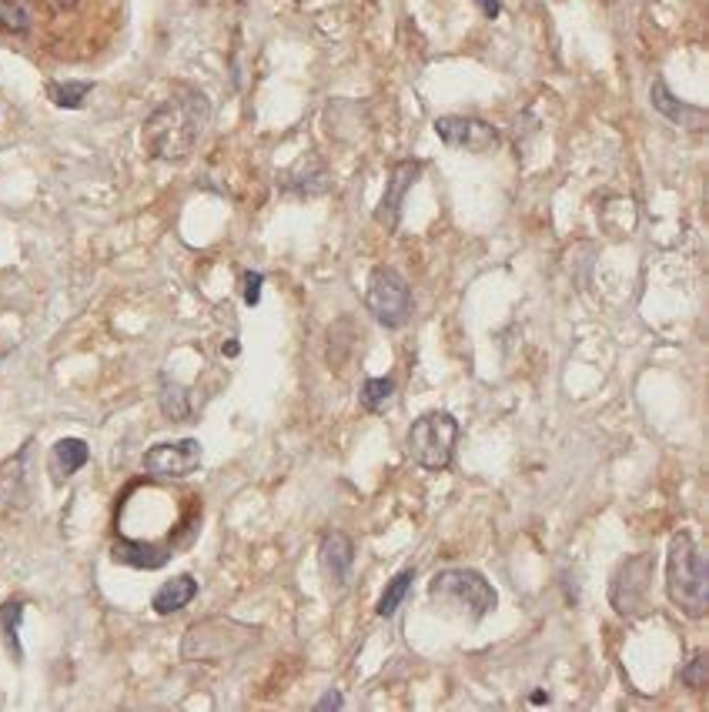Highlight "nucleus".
<instances>
[{
  "label": "nucleus",
  "instance_id": "2",
  "mask_svg": "<svg viewBox=\"0 0 709 712\" xmlns=\"http://www.w3.org/2000/svg\"><path fill=\"white\" fill-rule=\"evenodd\" d=\"M666 596L686 619H702L709 613V565L699 542L686 529L669 539Z\"/></svg>",
  "mask_w": 709,
  "mask_h": 712
},
{
  "label": "nucleus",
  "instance_id": "8",
  "mask_svg": "<svg viewBox=\"0 0 709 712\" xmlns=\"http://www.w3.org/2000/svg\"><path fill=\"white\" fill-rule=\"evenodd\" d=\"M435 135L442 145L468 155H489L502 145L499 131L483 121V117H462V114H445L435 121Z\"/></svg>",
  "mask_w": 709,
  "mask_h": 712
},
{
  "label": "nucleus",
  "instance_id": "14",
  "mask_svg": "<svg viewBox=\"0 0 709 712\" xmlns=\"http://www.w3.org/2000/svg\"><path fill=\"white\" fill-rule=\"evenodd\" d=\"M110 559L131 565V568H161L171 559V545L158 542H138V539H117L110 545Z\"/></svg>",
  "mask_w": 709,
  "mask_h": 712
},
{
  "label": "nucleus",
  "instance_id": "17",
  "mask_svg": "<svg viewBox=\"0 0 709 712\" xmlns=\"http://www.w3.org/2000/svg\"><path fill=\"white\" fill-rule=\"evenodd\" d=\"M21 619H24V603L21 599H8L4 606H0V633H4V646H8V652H11L14 662H24Z\"/></svg>",
  "mask_w": 709,
  "mask_h": 712
},
{
  "label": "nucleus",
  "instance_id": "22",
  "mask_svg": "<svg viewBox=\"0 0 709 712\" xmlns=\"http://www.w3.org/2000/svg\"><path fill=\"white\" fill-rule=\"evenodd\" d=\"M392 395H395V382L392 379H366L359 402H362L366 412H385L389 402H392Z\"/></svg>",
  "mask_w": 709,
  "mask_h": 712
},
{
  "label": "nucleus",
  "instance_id": "19",
  "mask_svg": "<svg viewBox=\"0 0 709 712\" xmlns=\"http://www.w3.org/2000/svg\"><path fill=\"white\" fill-rule=\"evenodd\" d=\"M91 91H94V81H51L47 84V97L64 110H77Z\"/></svg>",
  "mask_w": 709,
  "mask_h": 712
},
{
  "label": "nucleus",
  "instance_id": "23",
  "mask_svg": "<svg viewBox=\"0 0 709 712\" xmlns=\"http://www.w3.org/2000/svg\"><path fill=\"white\" fill-rule=\"evenodd\" d=\"M0 28L8 34H28L31 31V14L18 0H0Z\"/></svg>",
  "mask_w": 709,
  "mask_h": 712
},
{
  "label": "nucleus",
  "instance_id": "31",
  "mask_svg": "<svg viewBox=\"0 0 709 712\" xmlns=\"http://www.w3.org/2000/svg\"><path fill=\"white\" fill-rule=\"evenodd\" d=\"M298 4H305V0H298Z\"/></svg>",
  "mask_w": 709,
  "mask_h": 712
},
{
  "label": "nucleus",
  "instance_id": "7",
  "mask_svg": "<svg viewBox=\"0 0 709 712\" xmlns=\"http://www.w3.org/2000/svg\"><path fill=\"white\" fill-rule=\"evenodd\" d=\"M656 572V559L649 552H639V555H629L616 575H613V585H610V603L620 616H636L646 609V599H649V578Z\"/></svg>",
  "mask_w": 709,
  "mask_h": 712
},
{
  "label": "nucleus",
  "instance_id": "13",
  "mask_svg": "<svg viewBox=\"0 0 709 712\" xmlns=\"http://www.w3.org/2000/svg\"><path fill=\"white\" fill-rule=\"evenodd\" d=\"M649 104H653L656 114H663L669 125H676V128H682V131H692V135H696V131L706 128V110L696 107V104L679 100V97L669 91V84H666L663 77L653 81V87H649Z\"/></svg>",
  "mask_w": 709,
  "mask_h": 712
},
{
  "label": "nucleus",
  "instance_id": "15",
  "mask_svg": "<svg viewBox=\"0 0 709 712\" xmlns=\"http://www.w3.org/2000/svg\"><path fill=\"white\" fill-rule=\"evenodd\" d=\"M87 458H91V448L84 438H61L51 448V461H47V468L54 475V486H64L74 471H81L87 465Z\"/></svg>",
  "mask_w": 709,
  "mask_h": 712
},
{
  "label": "nucleus",
  "instance_id": "4",
  "mask_svg": "<svg viewBox=\"0 0 709 712\" xmlns=\"http://www.w3.org/2000/svg\"><path fill=\"white\" fill-rule=\"evenodd\" d=\"M255 639H258V629H252L245 623L208 619V623H198L184 633L181 656L188 662H221V659H231L242 649H248Z\"/></svg>",
  "mask_w": 709,
  "mask_h": 712
},
{
  "label": "nucleus",
  "instance_id": "16",
  "mask_svg": "<svg viewBox=\"0 0 709 712\" xmlns=\"http://www.w3.org/2000/svg\"><path fill=\"white\" fill-rule=\"evenodd\" d=\"M194 596H198V578L184 572V575L168 578V582L155 592L151 606H155L158 616H171V613H181Z\"/></svg>",
  "mask_w": 709,
  "mask_h": 712
},
{
  "label": "nucleus",
  "instance_id": "30",
  "mask_svg": "<svg viewBox=\"0 0 709 712\" xmlns=\"http://www.w3.org/2000/svg\"><path fill=\"white\" fill-rule=\"evenodd\" d=\"M224 354H231V359H234V354H239V344L227 341V344H224Z\"/></svg>",
  "mask_w": 709,
  "mask_h": 712
},
{
  "label": "nucleus",
  "instance_id": "5",
  "mask_svg": "<svg viewBox=\"0 0 709 712\" xmlns=\"http://www.w3.org/2000/svg\"><path fill=\"white\" fill-rule=\"evenodd\" d=\"M455 442H458V422L448 412H428L422 418L412 422L405 448L409 458L425 468V471H445L452 465L455 455Z\"/></svg>",
  "mask_w": 709,
  "mask_h": 712
},
{
  "label": "nucleus",
  "instance_id": "10",
  "mask_svg": "<svg viewBox=\"0 0 709 712\" xmlns=\"http://www.w3.org/2000/svg\"><path fill=\"white\" fill-rule=\"evenodd\" d=\"M422 174V161L409 158V161H399L392 171H389V181H385V194L375 208V221L385 227V231H399V221H402V204H405V194L412 191V184L419 181Z\"/></svg>",
  "mask_w": 709,
  "mask_h": 712
},
{
  "label": "nucleus",
  "instance_id": "9",
  "mask_svg": "<svg viewBox=\"0 0 709 712\" xmlns=\"http://www.w3.org/2000/svg\"><path fill=\"white\" fill-rule=\"evenodd\" d=\"M201 465V442L198 438H178L161 442L145 451V471L151 479H188Z\"/></svg>",
  "mask_w": 709,
  "mask_h": 712
},
{
  "label": "nucleus",
  "instance_id": "12",
  "mask_svg": "<svg viewBox=\"0 0 709 712\" xmlns=\"http://www.w3.org/2000/svg\"><path fill=\"white\" fill-rule=\"evenodd\" d=\"M318 565H321V575L328 578V585L335 592H341L354 568V542L345 532H325L321 545H318Z\"/></svg>",
  "mask_w": 709,
  "mask_h": 712
},
{
  "label": "nucleus",
  "instance_id": "29",
  "mask_svg": "<svg viewBox=\"0 0 709 712\" xmlns=\"http://www.w3.org/2000/svg\"><path fill=\"white\" fill-rule=\"evenodd\" d=\"M529 702H532V705H542V702H549V695H546V692H532Z\"/></svg>",
  "mask_w": 709,
  "mask_h": 712
},
{
  "label": "nucleus",
  "instance_id": "24",
  "mask_svg": "<svg viewBox=\"0 0 709 712\" xmlns=\"http://www.w3.org/2000/svg\"><path fill=\"white\" fill-rule=\"evenodd\" d=\"M679 679L689 686V689H702L706 686V652H692V659L682 666V672H679Z\"/></svg>",
  "mask_w": 709,
  "mask_h": 712
},
{
  "label": "nucleus",
  "instance_id": "6",
  "mask_svg": "<svg viewBox=\"0 0 709 712\" xmlns=\"http://www.w3.org/2000/svg\"><path fill=\"white\" fill-rule=\"evenodd\" d=\"M366 308L382 328H402L412 318V288L395 268H375L369 275Z\"/></svg>",
  "mask_w": 709,
  "mask_h": 712
},
{
  "label": "nucleus",
  "instance_id": "1",
  "mask_svg": "<svg viewBox=\"0 0 709 712\" xmlns=\"http://www.w3.org/2000/svg\"><path fill=\"white\" fill-rule=\"evenodd\" d=\"M211 125V100L198 87H174L168 100H161L141 128L145 151L158 161L181 164L194 155L204 131Z\"/></svg>",
  "mask_w": 709,
  "mask_h": 712
},
{
  "label": "nucleus",
  "instance_id": "3",
  "mask_svg": "<svg viewBox=\"0 0 709 712\" xmlns=\"http://www.w3.org/2000/svg\"><path fill=\"white\" fill-rule=\"evenodd\" d=\"M428 599L438 609L468 616L472 623L486 619L499 606V592L476 568H445L428 582Z\"/></svg>",
  "mask_w": 709,
  "mask_h": 712
},
{
  "label": "nucleus",
  "instance_id": "20",
  "mask_svg": "<svg viewBox=\"0 0 709 712\" xmlns=\"http://www.w3.org/2000/svg\"><path fill=\"white\" fill-rule=\"evenodd\" d=\"M285 191L321 194V191H328V171L318 164V168H315V174H308V171H305V161H298V164H295V171H288V178H285Z\"/></svg>",
  "mask_w": 709,
  "mask_h": 712
},
{
  "label": "nucleus",
  "instance_id": "18",
  "mask_svg": "<svg viewBox=\"0 0 709 712\" xmlns=\"http://www.w3.org/2000/svg\"><path fill=\"white\" fill-rule=\"evenodd\" d=\"M412 582H415V568H402L389 585H385V592H382V599H379V606H375V613L382 616V619H392L395 613H399V606L405 603V596H409V588H412Z\"/></svg>",
  "mask_w": 709,
  "mask_h": 712
},
{
  "label": "nucleus",
  "instance_id": "27",
  "mask_svg": "<svg viewBox=\"0 0 709 712\" xmlns=\"http://www.w3.org/2000/svg\"><path fill=\"white\" fill-rule=\"evenodd\" d=\"M476 4H479V11H483L489 21H496V18L502 14V4H499V0H476Z\"/></svg>",
  "mask_w": 709,
  "mask_h": 712
},
{
  "label": "nucleus",
  "instance_id": "26",
  "mask_svg": "<svg viewBox=\"0 0 709 712\" xmlns=\"http://www.w3.org/2000/svg\"><path fill=\"white\" fill-rule=\"evenodd\" d=\"M345 705V699H341V692H335V689H328L318 702H315V712H328V709H341Z\"/></svg>",
  "mask_w": 709,
  "mask_h": 712
},
{
  "label": "nucleus",
  "instance_id": "28",
  "mask_svg": "<svg viewBox=\"0 0 709 712\" xmlns=\"http://www.w3.org/2000/svg\"><path fill=\"white\" fill-rule=\"evenodd\" d=\"M44 4H47L54 14H67V11H74V8H77V0H44Z\"/></svg>",
  "mask_w": 709,
  "mask_h": 712
},
{
  "label": "nucleus",
  "instance_id": "21",
  "mask_svg": "<svg viewBox=\"0 0 709 712\" xmlns=\"http://www.w3.org/2000/svg\"><path fill=\"white\" fill-rule=\"evenodd\" d=\"M161 412H165V418H171V422H184L188 412H191L188 389H181V385L171 382V379H161Z\"/></svg>",
  "mask_w": 709,
  "mask_h": 712
},
{
  "label": "nucleus",
  "instance_id": "11",
  "mask_svg": "<svg viewBox=\"0 0 709 712\" xmlns=\"http://www.w3.org/2000/svg\"><path fill=\"white\" fill-rule=\"evenodd\" d=\"M31 442L0 465V499L11 509H28L34 499V479H31Z\"/></svg>",
  "mask_w": 709,
  "mask_h": 712
},
{
  "label": "nucleus",
  "instance_id": "25",
  "mask_svg": "<svg viewBox=\"0 0 709 712\" xmlns=\"http://www.w3.org/2000/svg\"><path fill=\"white\" fill-rule=\"evenodd\" d=\"M262 285H265V275L262 272H245L242 275V298H245V305H258L262 301Z\"/></svg>",
  "mask_w": 709,
  "mask_h": 712
}]
</instances>
